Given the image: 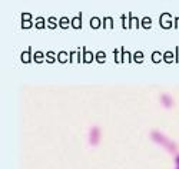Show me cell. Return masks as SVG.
<instances>
[{"label": "cell", "instance_id": "cell-2", "mask_svg": "<svg viewBox=\"0 0 179 169\" xmlns=\"http://www.w3.org/2000/svg\"><path fill=\"white\" fill-rule=\"evenodd\" d=\"M176 169H179V166H178V168H176Z\"/></svg>", "mask_w": 179, "mask_h": 169}, {"label": "cell", "instance_id": "cell-1", "mask_svg": "<svg viewBox=\"0 0 179 169\" xmlns=\"http://www.w3.org/2000/svg\"><path fill=\"white\" fill-rule=\"evenodd\" d=\"M176 163H179V156H178V158H176Z\"/></svg>", "mask_w": 179, "mask_h": 169}]
</instances>
